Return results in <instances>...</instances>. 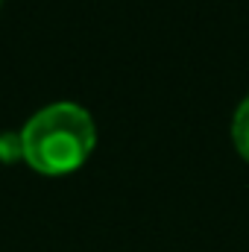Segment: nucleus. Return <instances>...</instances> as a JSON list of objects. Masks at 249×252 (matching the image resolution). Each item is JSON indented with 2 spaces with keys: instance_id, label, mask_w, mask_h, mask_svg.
<instances>
[{
  "instance_id": "f03ea898",
  "label": "nucleus",
  "mask_w": 249,
  "mask_h": 252,
  "mask_svg": "<svg viewBox=\"0 0 249 252\" xmlns=\"http://www.w3.org/2000/svg\"><path fill=\"white\" fill-rule=\"evenodd\" d=\"M232 141H235L238 153L249 161V97L238 106V112L232 118Z\"/></svg>"
},
{
  "instance_id": "f257e3e1",
  "label": "nucleus",
  "mask_w": 249,
  "mask_h": 252,
  "mask_svg": "<svg viewBox=\"0 0 249 252\" xmlns=\"http://www.w3.org/2000/svg\"><path fill=\"white\" fill-rule=\"evenodd\" d=\"M24 158L44 176H64L82 167L97 144L91 115L76 103H53L35 112L21 129Z\"/></svg>"
},
{
  "instance_id": "7ed1b4c3",
  "label": "nucleus",
  "mask_w": 249,
  "mask_h": 252,
  "mask_svg": "<svg viewBox=\"0 0 249 252\" xmlns=\"http://www.w3.org/2000/svg\"><path fill=\"white\" fill-rule=\"evenodd\" d=\"M24 158V138L21 132H0V161L12 164Z\"/></svg>"
}]
</instances>
